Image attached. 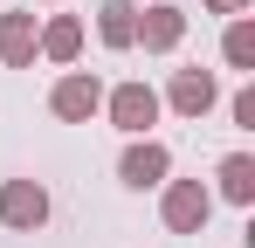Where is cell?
<instances>
[{"mask_svg": "<svg viewBox=\"0 0 255 248\" xmlns=\"http://www.w3.org/2000/svg\"><path fill=\"white\" fill-rule=\"evenodd\" d=\"M221 62L242 69V76H255V21H249V14L228 21V35H221Z\"/></svg>", "mask_w": 255, "mask_h": 248, "instance_id": "cell-12", "label": "cell"}, {"mask_svg": "<svg viewBox=\"0 0 255 248\" xmlns=\"http://www.w3.org/2000/svg\"><path fill=\"white\" fill-rule=\"evenodd\" d=\"M48 111H55L62 124H90L97 111H104V76H97V69H69V76H55Z\"/></svg>", "mask_w": 255, "mask_h": 248, "instance_id": "cell-2", "label": "cell"}, {"mask_svg": "<svg viewBox=\"0 0 255 248\" xmlns=\"http://www.w3.org/2000/svg\"><path fill=\"white\" fill-rule=\"evenodd\" d=\"M97 41H104V48H131V41H138V7H131V0H104V7H97Z\"/></svg>", "mask_w": 255, "mask_h": 248, "instance_id": "cell-11", "label": "cell"}, {"mask_svg": "<svg viewBox=\"0 0 255 248\" xmlns=\"http://www.w3.org/2000/svg\"><path fill=\"white\" fill-rule=\"evenodd\" d=\"M35 14H21V7H7L0 14V62L7 69H35Z\"/></svg>", "mask_w": 255, "mask_h": 248, "instance_id": "cell-8", "label": "cell"}, {"mask_svg": "<svg viewBox=\"0 0 255 248\" xmlns=\"http://www.w3.org/2000/svg\"><path fill=\"white\" fill-rule=\"evenodd\" d=\"M159 111H166V104H159V90H152V83H118V90H104V118L118 124V131H125V138H145V131H152V124H159Z\"/></svg>", "mask_w": 255, "mask_h": 248, "instance_id": "cell-1", "label": "cell"}, {"mask_svg": "<svg viewBox=\"0 0 255 248\" xmlns=\"http://www.w3.org/2000/svg\"><path fill=\"white\" fill-rule=\"evenodd\" d=\"M186 41V7L179 0H152L145 14H138V41L131 48H145V55H172Z\"/></svg>", "mask_w": 255, "mask_h": 248, "instance_id": "cell-4", "label": "cell"}, {"mask_svg": "<svg viewBox=\"0 0 255 248\" xmlns=\"http://www.w3.org/2000/svg\"><path fill=\"white\" fill-rule=\"evenodd\" d=\"M159 104H172L186 124H200L214 104H221V83H214L207 69H172V83H166V97H159Z\"/></svg>", "mask_w": 255, "mask_h": 248, "instance_id": "cell-6", "label": "cell"}, {"mask_svg": "<svg viewBox=\"0 0 255 248\" xmlns=\"http://www.w3.org/2000/svg\"><path fill=\"white\" fill-rule=\"evenodd\" d=\"M166 172H172V152L159 145V138H131L125 159H118V179L138 186V193H145V186H166Z\"/></svg>", "mask_w": 255, "mask_h": 248, "instance_id": "cell-7", "label": "cell"}, {"mask_svg": "<svg viewBox=\"0 0 255 248\" xmlns=\"http://www.w3.org/2000/svg\"><path fill=\"white\" fill-rule=\"evenodd\" d=\"M200 7H207V14H228V21H235V14H249L255 0H200Z\"/></svg>", "mask_w": 255, "mask_h": 248, "instance_id": "cell-14", "label": "cell"}, {"mask_svg": "<svg viewBox=\"0 0 255 248\" xmlns=\"http://www.w3.org/2000/svg\"><path fill=\"white\" fill-rule=\"evenodd\" d=\"M0 221H7L14 235H35L48 221V186L42 179H7V186H0Z\"/></svg>", "mask_w": 255, "mask_h": 248, "instance_id": "cell-5", "label": "cell"}, {"mask_svg": "<svg viewBox=\"0 0 255 248\" xmlns=\"http://www.w3.org/2000/svg\"><path fill=\"white\" fill-rule=\"evenodd\" d=\"M159 214H166L172 235H200V228L214 221V186H200V179H166Z\"/></svg>", "mask_w": 255, "mask_h": 248, "instance_id": "cell-3", "label": "cell"}, {"mask_svg": "<svg viewBox=\"0 0 255 248\" xmlns=\"http://www.w3.org/2000/svg\"><path fill=\"white\" fill-rule=\"evenodd\" d=\"M214 193L228 207H255V159L249 152H228V159L214 165Z\"/></svg>", "mask_w": 255, "mask_h": 248, "instance_id": "cell-9", "label": "cell"}, {"mask_svg": "<svg viewBox=\"0 0 255 248\" xmlns=\"http://www.w3.org/2000/svg\"><path fill=\"white\" fill-rule=\"evenodd\" d=\"M228 118L242 124V131H255V83H242V90L228 97Z\"/></svg>", "mask_w": 255, "mask_h": 248, "instance_id": "cell-13", "label": "cell"}, {"mask_svg": "<svg viewBox=\"0 0 255 248\" xmlns=\"http://www.w3.org/2000/svg\"><path fill=\"white\" fill-rule=\"evenodd\" d=\"M35 55H42V62H76V55H83V21H76V14H55L42 35H35Z\"/></svg>", "mask_w": 255, "mask_h": 248, "instance_id": "cell-10", "label": "cell"}]
</instances>
